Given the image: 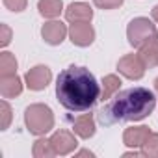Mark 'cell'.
<instances>
[{"mask_svg":"<svg viewBox=\"0 0 158 158\" xmlns=\"http://www.w3.org/2000/svg\"><path fill=\"white\" fill-rule=\"evenodd\" d=\"M24 78H26V86L32 91H41V89H45L50 84L52 73H50V69L47 65H35V67H32L26 73Z\"/></svg>","mask_w":158,"mask_h":158,"instance_id":"6","label":"cell"},{"mask_svg":"<svg viewBox=\"0 0 158 158\" xmlns=\"http://www.w3.org/2000/svg\"><path fill=\"white\" fill-rule=\"evenodd\" d=\"M0 28H2V37H0V45H2V47H8V45H10V41H11V30H10V26H8V24H2Z\"/></svg>","mask_w":158,"mask_h":158,"instance_id":"23","label":"cell"},{"mask_svg":"<svg viewBox=\"0 0 158 158\" xmlns=\"http://www.w3.org/2000/svg\"><path fill=\"white\" fill-rule=\"evenodd\" d=\"M101 84H102V89H101V97L102 99H112V95L115 91H119V88H121V80L115 74H106Z\"/></svg>","mask_w":158,"mask_h":158,"instance_id":"16","label":"cell"},{"mask_svg":"<svg viewBox=\"0 0 158 158\" xmlns=\"http://www.w3.org/2000/svg\"><path fill=\"white\" fill-rule=\"evenodd\" d=\"M152 19L158 23V4H156V6H154V10H152Z\"/></svg>","mask_w":158,"mask_h":158,"instance_id":"25","label":"cell"},{"mask_svg":"<svg viewBox=\"0 0 158 158\" xmlns=\"http://www.w3.org/2000/svg\"><path fill=\"white\" fill-rule=\"evenodd\" d=\"M141 154L143 156H158V134L156 132H151L141 147Z\"/></svg>","mask_w":158,"mask_h":158,"instance_id":"19","label":"cell"},{"mask_svg":"<svg viewBox=\"0 0 158 158\" xmlns=\"http://www.w3.org/2000/svg\"><path fill=\"white\" fill-rule=\"evenodd\" d=\"M151 134L149 127H130L125 130L123 134V143L130 149H138V147H143L147 136Z\"/></svg>","mask_w":158,"mask_h":158,"instance_id":"11","label":"cell"},{"mask_svg":"<svg viewBox=\"0 0 158 158\" xmlns=\"http://www.w3.org/2000/svg\"><path fill=\"white\" fill-rule=\"evenodd\" d=\"M0 117H2L0 119V130H6L11 123V108L6 101L0 102Z\"/></svg>","mask_w":158,"mask_h":158,"instance_id":"20","label":"cell"},{"mask_svg":"<svg viewBox=\"0 0 158 158\" xmlns=\"http://www.w3.org/2000/svg\"><path fill=\"white\" fill-rule=\"evenodd\" d=\"M50 143H52L56 154H60V156H65V154L73 152L76 149V145H78L76 138L69 130H58V132H54L50 136Z\"/></svg>","mask_w":158,"mask_h":158,"instance_id":"8","label":"cell"},{"mask_svg":"<svg viewBox=\"0 0 158 158\" xmlns=\"http://www.w3.org/2000/svg\"><path fill=\"white\" fill-rule=\"evenodd\" d=\"M65 19L69 23H89L93 19V10L84 2H73L65 10Z\"/></svg>","mask_w":158,"mask_h":158,"instance_id":"10","label":"cell"},{"mask_svg":"<svg viewBox=\"0 0 158 158\" xmlns=\"http://www.w3.org/2000/svg\"><path fill=\"white\" fill-rule=\"evenodd\" d=\"M24 123L30 134L43 136L54 128V115L47 104H30L24 110Z\"/></svg>","mask_w":158,"mask_h":158,"instance_id":"3","label":"cell"},{"mask_svg":"<svg viewBox=\"0 0 158 158\" xmlns=\"http://www.w3.org/2000/svg\"><path fill=\"white\" fill-rule=\"evenodd\" d=\"M17 73V60L11 52L0 54V76H10Z\"/></svg>","mask_w":158,"mask_h":158,"instance_id":"17","label":"cell"},{"mask_svg":"<svg viewBox=\"0 0 158 158\" xmlns=\"http://www.w3.org/2000/svg\"><path fill=\"white\" fill-rule=\"evenodd\" d=\"M117 69L123 76L130 78V80H139L145 74L147 65H145V61L141 60L139 54H127L117 61Z\"/></svg>","mask_w":158,"mask_h":158,"instance_id":"5","label":"cell"},{"mask_svg":"<svg viewBox=\"0 0 158 158\" xmlns=\"http://www.w3.org/2000/svg\"><path fill=\"white\" fill-rule=\"evenodd\" d=\"M26 4H28V0H4V6L10 11H15V13L26 10Z\"/></svg>","mask_w":158,"mask_h":158,"instance_id":"21","label":"cell"},{"mask_svg":"<svg viewBox=\"0 0 158 158\" xmlns=\"http://www.w3.org/2000/svg\"><path fill=\"white\" fill-rule=\"evenodd\" d=\"M37 10L43 17L47 19H54L60 17L61 10H63V2L61 0H39L37 2Z\"/></svg>","mask_w":158,"mask_h":158,"instance_id":"14","label":"cell"},{"mask_svg":"<svg viewBox=\"0 0 158 158\" xmlns=\"http://www.w3.org/2000/svg\"><path fill=\"white\" fill-rule=\"evenodd\" d=\"M69 37L76 47H89L95 39V30L89 23H73L69 28Z\"/></svg>","mask_w":158,"mask_h":158,"instance_id":"7","label":"cell"},{"mask_svg":"<svg viewBox=\"0 0 158 158\" xmlns=\"http://www.w3.org/2000/svg\"><path fill=\"white\" fill-rule=\"evenodd\" d=\"M32 152H34L35 158H52V156H56V151H54L50 139H43V138H39V139L34 143Z\"/></svg>","mask_w":158,"mask_h":158,"instance_id":"18","label":"cell"},{"mask_svg":"<svg viewBox=\"0 0 158 158\" xmlns=\"http://www.w3.org/2000/svg\"><path fill=\"white\" fill-rule=\"evenodd\" d=\"M156 35H158L156 26H154L147 17H136L134 21H130V24H128V28H127L128 43H130L134 48H141L143 45L154 41Z\"/></svg>","mask_w":158,"mask_h":158,"instance_id":"4","label":"cell"},{"mask_svg":"<svg viewBox=\"0 0 158 158\" xmlns=\"http://www.w3.org/2000/svg\"><path fill=\"white\" fill-rule=\"evenodd\" d=\"M138 54L141 56V60L145 61L147 67H158V39L143 45Z\"/></svg>","mask_w":158,"mask_h":158,"instance_id":"15","label":"cell"},{"mask_svg":"<svg viewBox=\"0 0 158 158\" xmlns=\"http://www.w3.org/2000/svg\"><path fill=\"white\" fill-rule=\"evenodd\" d=\"M154 89H156V93H158V78L154 80Z\"/></svg>","mask_w":158,"mask_h":158,"instance_id":"26","label":"cell"},{"mask_svg":"<svg viewBox=\"0 0 158 158\" xmlns=\"http://www.w3.org/2000/svg\"><path fill=\"white\" fill-rule=\"evenodd\" d=\"M97 8H102V10H114V8H119L125 0H93Z\"/></svg>","mask_w":158,"mask_h":158,"instance_id":"22","label":"cell"},{"mask_svg":"<svg viewBox=\"0 0 158 158\" xmlns=\"http://www.w3.org/2000/svg\"><path fill=\"white\" fill-rule=\"evenodd\" d=\"M56 97L60 104L71 112H88L101 99V86L89 69L71 65L58 76Z\"/></svg>","mask_w":158,"mask_h":158,"instance_id":"1","label":"cell"},{"mask_svg":"<svg viewBox=\"0 0 158 158\" xmlns=\"http://www.w3.org/2000/svg\"><path fill=\"white\" fill-rule=\"evenodd\" d=\"M156 106V97L147 88H130L119 91L114 99H110L99 112L97 121L104 127L117 125L123 121H141Z\"/></svg>","mask_w":158,"mask_h":158,"instance_id":"2","label":"cell"},{"mask_svg":"<svg viewBox=\"0 0 158 158\" xmlns=\"http://www.w3.org/2000/svg\"><path fill=\"white\" fill-rule=\"evenodd\" d=\"M73 130L78 138L82 139H88L95 134V119L91 114H84L80 117H76L74 123H73Z\"/></svg>","mask_w":158,"mask_h":158,"instance_id":"13","label":"cell"},{"mask_svg":"<svg viewBox=\"0 0 158 158\" xmlns=\"http://www.w3.org/2000/svg\"><path fill=\"white\" fill-rule=\"evenodd\" d=\"M76 156H89V158H91L93 152H91V151H80V152H76Z\"/></svg>","mask_w":158,"mask_h":158,"instance_id":"24","label":"cell"},{"mask_svg":"<svg viewBox=\"0 0 158 158\" xmlns=\"http://www.w3.org/2000/svg\"><path fill=\"white\" fill-rule=\"evenodd\" d=\"M0 93L4 99H13L23 93V82L17 74L0 76Z\"/></svg>","mask_w":158,"mask_h":158,"instance_id":"12","label":"cell"},{"mask_svg":"<svg viewBox=\"0 0 158 158\" xmlns=\"http://www.w3.org/2000/svg\"><path fill=\"white\" fill-rule=\"evenodd\" d=\"M67 34H69V30L61 21H48L41 28V35H43L45 43H48V45H61V41L65 39Z\"/></svg>","mask_w":158,"mask_h":158,"instance_id":"9","label":"cell"}]
</instances>
